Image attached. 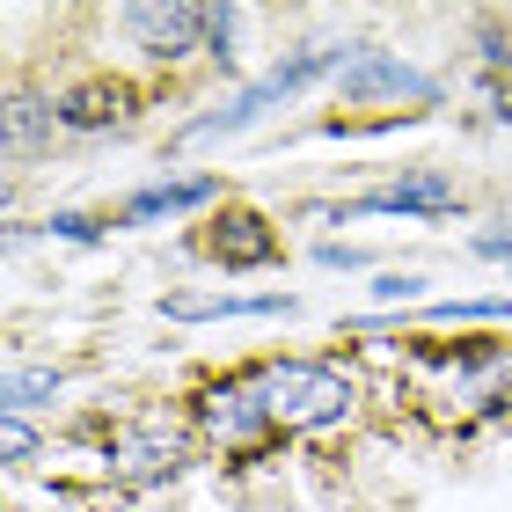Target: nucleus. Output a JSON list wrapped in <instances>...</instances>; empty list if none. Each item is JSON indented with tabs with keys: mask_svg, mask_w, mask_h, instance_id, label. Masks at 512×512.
Instances as JSON below:
<instances>
[{
	"mask_svg": "<svg viewBox=\"0 0 512 512\" xmlns=\"http://www.w3.org/2000/svg\"><path fill=\"white\" fill-rule=\"evenodd\" d=\"M256 403H264V425L271 432H315V425H337L352 410V381L322 359H278L264 374H249Z\"/></svg>",
	"mask_w": 512,
	"mask_h": 512,
	"instance_id": "nucleus-1",
	"label": "nucleus"
},
{
	"mask_svg": "<svg viewBox=\"0 0 512 512\" xmlns=\"http://www.w3.org/2000/svg\"><path fill=\"white\" fill-rule=\"evenodd\" d=\"M330 66H337V52H330V44H322V52H300V59H286V66H271V74L256 81V88H242V96L227 103L220 118H198V125H191V139H220V132H242L249 118H264L271 103L300 96V88H308L315 74H330Z\"/></svg>",
	"mask_w": 512,
	"mask_h": 512,
	"instance_id": "nucleus-2",
	"label": "nucleus"
},
{
	"mask_svg": "<svg viewBox=\"0 0 512 512\" xmlns=\"http://www.w3.org/2000/svg\"><path fill=\"white\" fill-rule=\"evenodd\" d=\"M125 30L161 59H183V52H205L213 44V8H125Z\"/></svg>",
	"mask_w": 512,
	"mask_h": 512,
	"instance_id": "nucleus-3",
	"label": "nucleus"
},
{
	"mask_svg": "<svg viewBox=\"0 0 512 512\" xmlns=\"http://www.w3.org/2000/svg\"><path fill=\"white\" fill-rule=\"evenodd\" d=\"M198 425L220 439V447H249L256 432H271L264 425V403H256V388L249 381H213L198 395Z\"/></svg>",
	"mask_w": 512,
	"mask_h": 512,
	"instance_id": "nucleus-4",
	"label": "nucleus"
},
{
	"mask_svg": "<svg viewBox=\"0 0 512 512\" xmlns=\"http://www.w3.org/2000/svg\"><path fill=\"white\" fill-rule=\"evenodd\" d=\"M344 96H352V103H366V96H417V103H425L432 81L417 74V66L388 59V52H359L352 66H344Z\"/></svg>",
	"mask_w": 512,
	"mask_h": 512,
	"instance_id": "nucleus-5",
	"label": "nucleus"
},
{
	"mask_svg": "<svg viewBox=\"0 0 512 512\" xmlns=\"http://www.w3.org/2000/svg\"><path fill=\"white\" fill-rule=\"evenodd\" d=\"M454 183L447 176H403V183H381V191L359 198V213H454Z\"/></svg>",
	"mask_w": 512,
	"mask_h": 512,
	"instance_id": "nucleus-6",
	"label": "nucleus"
},
{
	"mask_svg": "<svg viewBox=\"0 0 512 512\" xmlns=\"http://www.w3.org/2000/svg\"><path fill=\"white\" fill-rule=\"evenodd\" d=\"M293 308V300L286 293H220V300H191V293H183V300H169V315L176 322H213V315H286Z\"/></svg>",
	"mask_w": 512,
	"mask_h": 512,
	"instance_id": "nucleus-7",
	"label": "nucleus"
},
{
	"mask_svg": "<svg viewBox=\"0 0 512 512\" xmlns=\"http://www.w3.org/2000/svg\"><path fill=\"white\" fill-rule=\"evenodd\" d=\"M213 256H227V264H271V256H278V242L264 235V220L235 213V220H220V235H213Z\"/></svg>",
	"mask_w": 512,
	"mask_h": 512,
	"instance_id": "nucleus-8",
	"label": "nucleus"
},
{
	"mask_svg": "<svg viewBox=\"0 0 512 512\" xmlns=\"http://www.w3.org/2000/svg\"><path fill=\"white\" fill-rule=\"evenodd\" d=\"M213 198V176H183V183H154L125 205V220H154V213H183V205H205Z\"/></svg>",
	"mask_w": 512,
	"mask_h": 512,
	"instance_id": "nucleus-9",
	"label": "nucleus"
},
{
	"mask_svg": "<svg viewBox=\"0 0 512 512\" xmlns=\"http://www.w3.org/2000/svg\"><path fill=\"white\" fill-rule=\"evenodd\" d=\"M118 103H125L118 88H81V96H66V103H59V118L88 132V125H110V118H118Z\"/></svg>",
	"mask_w": 512,
	"mask_h": 512,
	"instance_id": "nucleus-10",
	"label": "nucleus"
},
{
	"mask_svg": "<svg viewBox=\"0 0 512 512\" xmlns=\"http://www.w3.org/2000/svg\"><path fill=\"white\" fill-rule=\"evenodd\" d=\"M0 395H8V410L22 417L37 395H59V374H52V366H22V374H8V388H0Z\"/></svg>",
	"mask_w": 512,
	"mask_h": 512,
	"instance_id": "nucleus-11",
	"label": "nucleus"
},
{
	"mask_svg": "<svg viewBox=\"0 0 512 512\" xmlns=\"http://www.w3.org/2000/svg\"><path fill=\"white\" fill-rule=\"evenodd\" d=\"M8 454H15V461H30V454H37V432H30V425H22V417H15V410H8Z\"/></svg>",
	"mask_w": 512,
	"mask_h": 512,
	"instance_id": "nucleus-12",
	"label": "nucleus"
},
{
	"mask_svg": "<svg viewBox=\"0 0 512 512\" xmlns=\"http://www.w3.org/2000/svg\"><path fill=\"white\" fill-rule=\"evenodd\" d=\"M52 235H66V242H96V227H88L81 213H59V220H52Z\"/></svg>",
	"mask_w": 512,
	"mask_h": 512,
	"instance_id": "nucleus-13",
	"label": "nucleus"
},
{
	"mask_svg": "<svg viewBox=\"0 0 512 512\" xmlns=\"http://www.w3.org/2000/svg\"><path fill=\"white\" fill-rule=\"evenodd\" d=\"M374 293H381V300H410V293H417V278H381Z\"/></svg>",
	"mask_w": 512,
	"mask_h": 512,
	"instance_id": "nucleus-14",
	"label": "nucleus"
},
{
	"mask_svg": "<svg viewBox=\"0 0 512 512\" xmlns=\"http://www.w3.org/2000/svg\"><path fill=\"white\" fill-rule=\"evenodd\" d=\"M476 249H483V256H505V264H512V235H483Z\"/></svg>",
	"mask_w": 512,
	"mask_h": 512,
	"instance_id": "nucleus-15",
	"label": "nucleus"
}]
</instances>
